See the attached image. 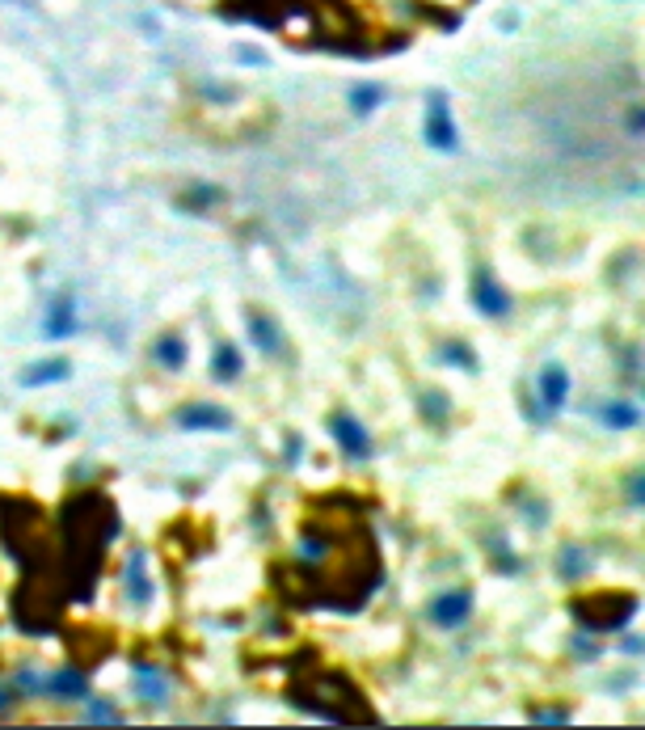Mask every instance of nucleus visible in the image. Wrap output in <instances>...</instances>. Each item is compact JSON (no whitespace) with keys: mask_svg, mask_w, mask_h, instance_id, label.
<instances>
[{"mask_svg":"<svg viewBox=\"0 0 645 730\" xmlns=\"http://www.w3.org/2000/svg\"><path fill=\"white\" fill-rule=\"evenodd\" d=\"M426 144L439 148V152H456L460 135H456L452 110H447V98L443 93H431V114H426Z\"/></svg>","mask_w":645,"mask_h":730,"instance_id":"obj_1","label":"nucleus"},{"mask_svg":"<svg viewBox=\"0 0 645 730\" xmlns=\"http://www.w3.org/2000/svg\"><path fill=\"white\" fill-rule=\"evenodd\" d=\"M472 612V596L468 591H439L435 600H431V620H435L439 629H460Z\"/></svg>","mask_w":645,"mask_h":730,"instance_id":"obj_2","label":"nucleus"},{"mask_svg":"<svg viewBox=\"0 0 645 730\" xmlns=\"http://www.w3.org/2000/svg\"><path fill=\"white\" fill-rule=\"evenodd\" d=\"M178 426H186V431H232V414L224 406H211V402H194V406L178 410Z\"/></svg>","mask_w":645,"mask_h":730,"instance_id":"obj_3","label":"nucleus"},{"mask_svg":"<svg viewBox=\"0 0 645 730\" xmlns=\"http://www.w3.org/2000/svg\"><path fill=\"white\" fill-rule=\"evenodd\" d=\"M472 304L485 312V317H506L511 312V296L502 292V283L489 271H477L472 279Z\"/></svg>","mask_w":645,"mask_h":730,"instance_id":"obj_4","label":"nucleus"},{"mask_svg":"<svg viewBox=\"0 0 645 730\" xmlns=\"http://www.w3.org/2000/svg\"><path fill=\"white\" fill-rule=\"evenodd\" d=\"M329 435L342 443V452L346 456H355V460H363V456H371V435L359 426L351 414H334L329 418Z\"/></svg>","mask_w":645,"mask_h":730,"instance_id":"obj_5","label":"nucleus"},{"mask_svg":"<svg viewBox=\"0 0 645 730\" xmlns=\"http://www.w3.org/2000/svg\"><path fill=\"white\" fill-rule=\"evenodd\" d=\"M536 393H540L544 410L557 414V410L565 406V397H569V372H565L561 363H549V368L540 372V380H536Z\"/></svg>","mask_w":645,"mask_h":730,"instance_id":"obj_6","label":"nucleus"},{"mask_svg":"<svg viewBox=\"0 0 645 730\" xmlns=\"http://www.w3.org/2000/svg\"><path fill=\"white\" fill-rule=\"evenodd\" d=\"M249 334H254V342H258L266 355H283V334H278L275 317H266V312L249 317Z\"/></svg>","mask_w":645,"mask_h":730,"instance_id":"obj_7","label":"nucleus"},{"mask_svg":"<svg viewBox=\"0 0 645 730\" xmlns=\"http://www.w3.org/2000/svg\"><path fill=\"white\" fill-rule=\"evenodd\" d=\"M245 368V359L241 351L232 346V342H224V346H215V359H211V372H215V380H237Z\"/></svg>","mask_w":645,"mask_h":730,"instance_id":"obj_8","label":"nucleus"},{"mask_svg":"<svg viewBox=\"0 0 645 730\" xmlns=\"http://www.w3.org/2000/svg\"><path fill=\"white\" fill-rule=\"evenodd\" d=\"M131 600L135 604H148L152 600V583H148V562H144V553H131Z\"/></svg>","mask_w":645,"mask_h":730,"instance_id":"obj_9","label":"nucleus"},{"mask_svg":"<svg viewBox=\"0 0 645 730\" xmlns=\"http://www.w3.org/2000/svg\"><path fill=\"white\" fill-rule=\"evenodd\" d=\"M157 363H161V368H169V372L186 368V342H181L178 334L161 338V342H157Z\"/></svg>","mask_w":645,"mask_h":730,"instance_id":"obj_10","label":"nucleus"},{"mask_svg":"<svg viewBox=\"0 0 645 730\" xmlns=\"http://www.w3.org/2000/svg\"><path fill=\"white\" fill-rule=\"evenodd\" d=\"M51 693L64 701H81L85 697V676L81 671H60V676H51Z\"/></svg>","mask_w":645,"mask_h":730,"instance_id":"obj_11","label":"nucleus"},{"mask_svg":"<svg viewBox=\"0 0 645 730\" xmlns=\"http://www.w3.org/2000/svg\"><path fill=\"white\" fill-rule=\"evenodd\" d=\"M603 422L616 426V431H625V426H637V422H641V410L633 406V402H616V406H603Z\"/></svg>","mask_w":645,"mask_h":730,"instance_id":"obj_12","label":"nucleus"},{"mask_svg":"<svg viewBox=\"0 0 645 730\" xmlns=\"http://www.w3.org/2000/svg\"><path fill=\"white\" fill-rule=\"evenodd\" d=\"M72 329H77V321H72V304H68V300H64V304H55V309H51L47 338H68Z\"/></svg>","mask_w":645,"mask_h":730,"instance_id":"obj_13","label":"nucleus"},{"mask_svg":"<svg viewBox=\"0 0 645 730\" xmlns=\"http://www.w3.org/2000/svg\"><path fill=\"white\" fill-rule=\"evenodd\" d=\"M64 376H68V363L55 359V363H38V368H30V372H26V385H47V380H64Z\"/></svg>","mask_w":645,"mask_h":730,"instance_id":"obj_14","label":"nucleus"},{"mask_svg":"<svg viewBox=\"0 0 645 730\" xmlns=\"http://www.w3.org/2000/svg\"><path fill=\"white\" fill-rule=\"evenodd\" d=\"M380 98H384V93H380L375 85H367V89H355V93H351V106H355L359 114H371L380 106Z\"/></svg>","mask_w":645,"mask_h":730,"instance_id":"obj_15","label":"nucleus"},{"mask_svg":"<svg viewBox=\"0 0 645 730\" xmlns=\"http://www.w3.org/2000/svg\"><path fill=\"white\" fill-rule=\"evenodd\" d=\"M443 359H447V363H460V368H468V372L477 368V359L468 355V346H460V342H452V346H447V355H443Z\"/></svg>","mask_w":645,"mask_h":730,"instance_id":"obj_16","label":"nucleus"},{"mask_svg":"<svg viewBox=\"0 0 645 730\" xmlns=\"http://www.w3.org/2000/svg\"><path fill=\"white\" fill-rule=\"evenodd\" d=\"M582 570H586V562H582V557H574V549H569V553H565V557H561V574H569V579H578Z\"/></svg>","mask_w":645,"mask_h":730,"instance_id":"obj_17","label":"nucleus"},{"mask_svg":"<svg viewBox=\"0 0 645 730\" xmlns=\"http://www.w3.org/2000/svg\"><path fill=\"white\" fill-rule=\"evenodd\" d=\"M536 718H540L544 726H561V722H569V714H565V710H544V714H536Z\"/></svg>","mask_w":645,"mask_h":730,"instance_id":"obj_18","label":"nucleus"},{"mask_svg":"<svg viewBox=\"0 0 645 730\" xmlns=\"http://www.w3.org/2000/svg\"><path fill=\"white\" fill-rule=\"evenodd\" d=\"M4 710H9V693L0 688V714H4Z\"/></svg>","mask_w":645,"mask_h":730,"instance_id":"obj_19","label":"nucleus"}]
</instances>
